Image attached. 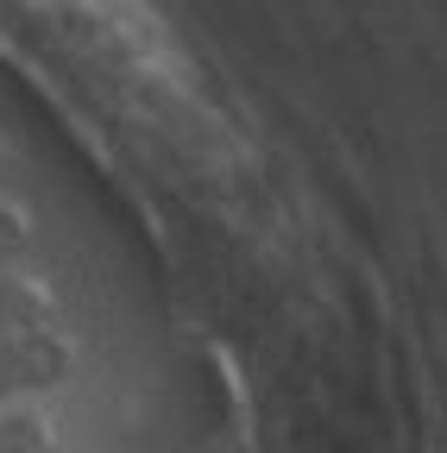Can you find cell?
Listing matches in <instances>:
<instances>
[{"mask_svg": "<svg viewBox=\"0 0 447 453\" xmlns=\"http://www.w3.org/2000/svg\"><path fill=\"white\" fill-rule=\"evenodd\" d=\"M0 453H50V441L32 416H7L0 422Z\"/></svg>", "mask_w": 447, "mask_h": 453, "instance_id": "obj_1", "label": "cell"}]
</instances>
